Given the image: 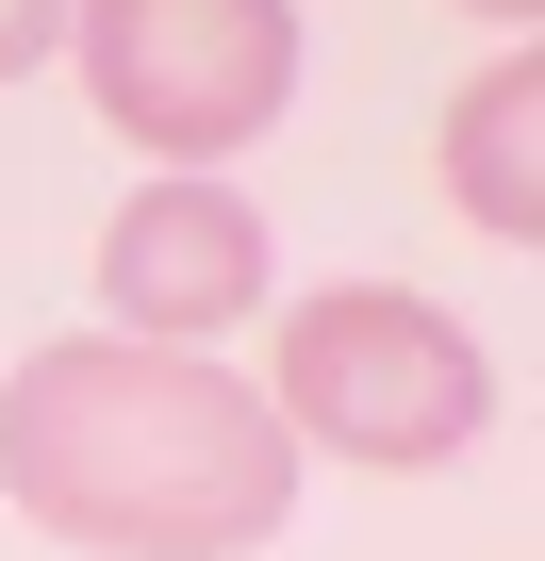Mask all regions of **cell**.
Wrapping results in <instances>:
<instances>
[{
    "mask_svg": "<svg viewBox=\"0 0 545 561\" xmlns=\"http://www.w3.org/2000/svg\"><path fill=\"white\" fill-rule=\"evenodd\" d=\"M0 495L83 561H248L298 512V446L215 347L67 331L0 380Z\"/></svg>",
    "mask_w": 545,
    "mask_h": 561,
    "instance_id": "6da1fadb",
    "label": "cell"
},
{
    "mask_svg": "<svg viewBox=\"0 0 545 561\" xmlns=\"http://www.w3.org/2000/svg\"><path fill=\"white\" fill-rule=\"evenodd\" d=\"M264 413H282V446H331V462H463L479 413H496V364L463 347V314H430L413 280H331V298L282 314V347H264Z\"/></svg>",
    "mask_w": 545,
    "mask_h": 561,
    "instance_id": "7a4b0ae2",
    "label": "cell"
},
{
    "mask_svg": "<svg viewBox=\"0 0 545 561\" xmlns=\"http://www.w3.org/2000/svg\"><path fill=\"white\" fill-rule=\"evenodd\" d=\"M83 18V100L149 165H231L298 100V0H67Z\"/></svg>",
    "mask_w": 545,
    "mask_h": 561,
    "instance_id": "3957f363",
    "label": "cell"
},
{
    "mask_svg": "<svg viewBox=\"0 0 545 561\" xmlns=\"http://www.w3.org/2000/svg\"><path fill=\"white\" fill-rule=\"evenodd\" d=\"M100 314L133 347H215L231 314H264V215L231 182H198V165L133 182L116 231H100Z\"/></svg>",
    "mask_w": 545,
    "mask_h": 561,
    "instance_id": "277c9868",
    "label": "cell"
},
{
    "mask_svg": "<svg viewBox=\"0 0 545 561\" xmlns=\"http://www.w3.org/2000/svg\"><path fill=\"white\" fill-rule=\"evenodd\" d=\"M529 50H496L463 100H446V133H430V165H446V198L496 231V248H529V215H545V182H529Z\"/></svg>",
    "mask_w": 545,
    "mask_h": 561,
    "instance_id": "5b68a950",
    "label": "cell"
},
{
    "mask_svg": "<svg viewBox=\"0 0 545 561\" xmlns=\"http://www.w3.org/2000/svg\"><path fill=\"white\" fill-rule=\"evenodd\" d=\"M50 34H67V0H0V83H18V67H50Z\"/></svg>",
    "mask_w": 545,
    "mask_h": 561,
    "instance_id": "8992f818",
    "label": "cell"
},
{
    "mask_svg": "<svg viewBox=\"0 0 545 561\" xmlns=\"http://www.w3.org/2000/svg\"><path fill=\"white\" fill-rule=\"evenodd\" d=\"M463 18H496V34H529V0H463Z\"/></svg>",
    "mask_w": 545,
    "mask_h": 561,
    "instance_id": "52a82bcc",
    "label": "cell"
}]
</instances>
